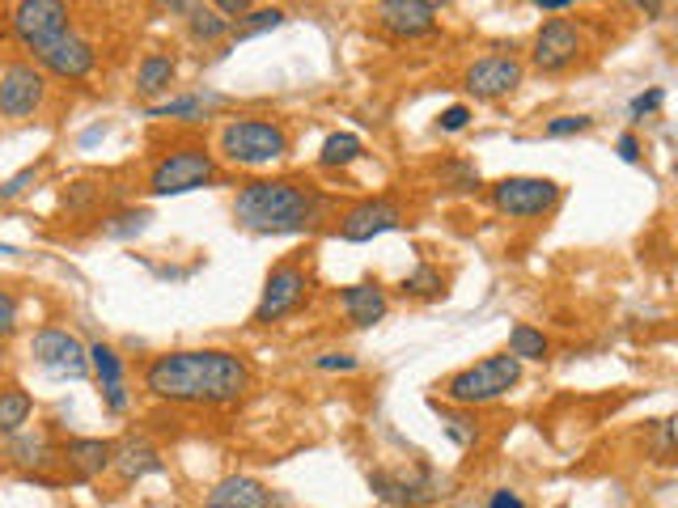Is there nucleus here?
<instances>
[{
	"mask_svg": "<svg viewBox=\"0 0 678 508\" xmlns=\"http://www.w3.org/2000/svg\"><path fill=\"white\" fill-rule=\"evenodd\" d=\"M145 390L162 403L229 407L251 390V365L234 352H166L145 369Z\"/></svg>",
	"mask_w": 678,
	"mask_h": 508,
	"instance_id": "1",
	"label": "nucleus"
},
{
	"mask_svg": "<svg viewBox=\"0 0 678 508\" xmlns=\"http://www.w3.org/2000/svg\"><path fill=\"white\" fill-rule=\"evenodd\" d=\"M331 212V199L293 178H255L234 199V221L251 233H306Z\"/></svg>",
	"mask_w": 678,
	"mask_h": 508,
	"instance_id": "2",
	"label": "nucleus"
},
{
	"mask_svg": "<svg viewBox=\"0 0 678 508\" xmlns=\"http://www.w3.org/2000/svg\"><path fill=\"white\" fill-rule=\"evenodd\" d=\"M221 153L225 161L246 170H259V166H272V161L289 157V132L272 119H255V115H242V119H229L221 127Z\"/></svg>",
	"mask_w": 678,
	"mask_h": 508,
	"instance_id": "3",
	"label": "nucleus"
},
{
	"mask_svg": "<svg viewBox=\"0 0 678 508\" xmlns=\"http://www.w3.org/2000/svg\"><path fill=\"white\" fill-rule=\"evenodd\" d=\"M517 381H522V360L501 352V356L479 360V365L458 369L450 381H445L441 394L450 398L454 407H479V403H496V398H505Z\"/></svg>",
	"mask_w": 678,
	"mask_h": 508,
	"instance_id": "4",
	"label": "nucleus"
},
{
	"mask_svg": "<svg viewBox=\"0 0 678 508\" xmlns=\"http://www.w3.org/2000/svg\"><path fill=\"white\" fill-rule=\"evenodd\" d=\"M217 178V157L200 144H183V149L166 153L162 161L153 166L149 174V191L153 195H187V191H200Z\"/></svg>",
	"mask_w": 678,
	"mask_h": 508,
	"instance_id": "5",
	"label": "nucleus"
},
{
	"mask_svg": "<svg viewBox=\"0 0 678 508\" xmlns=\"http://www.w3.org/2000/svg\"><path fill=\"white\" fill-rule=\"evenodd\" d=\"M556 204H560V183H551V178L513 174V178H501V183L492 187V208L501 216H513V221L547 216Z\"/></svg>",
	"mask_w": 678,
	"mask_h": 508,
	"instance_id": "6",
	"label": "nucleus"
},
{
	"mask_svg": "<svg viewBox=\"0 0 678 508\" xmlns=\"http://www.w3.org/2000/svg\"><path fill=\"white\" fill-rule=\"evenodd\" d=\"M310 297V271L297 267V263H280L267 271V284H263V297L255 305V322L259 326H272L280 318L297 314Z\"/></svg>",
	"mask_w": 678,
	"mask_h": 508,
	"instance_id": "7",
	"label": "nucleus"
},
{
	"mask_svg": "<svg viewBox=\"0 0 678 508\" xmlns=\"http://www.w3.org/2000/svg\"><path fill=\"white\" fill-rule=\"evenodd\" d=\"M369 487H373V496L386 500L390 508H428L445 496L441 479L424 466H416V470H369Z\"/></svg>",
	"mask_w": 678,
	"mask_h": 508,
	"instance_id": "8",
	"label": "nucleus"
},
{
	"mask_svg": "<svg viewBox=\"0 0 678 508\" xmlns=\"http://www.w3.org/2000/svg\"><path fill=\"white\" fill-rule=\"evenodd\" d=\"M9 26L17 43L30 51H43L47 43H56L60 34L73 30L68 26V5H60V0H22V5H13Z\"/></svg>",
	"mask_w": 678,
	"mask_h": 508,
	"instance_id": "9",
	"label": "nucleus"
},
{
	"mask_svg": "<svg viewBox=\"0 0 678 508\" xmlns=\"http://www.w3.org/2000/svg\"><path fill=\"white\" fill-rule=\"evenodd\" d=\"M577 56H581V30L573 17H551V22L539 26L530 47V64L539 72H564L577 64Z\"/></svg>",
	"mask_w": 678,
	"mask_h": 508,
	"instance_id": "10",
	"label": "nucleus"
},
{
	"mask_svg": "<svg viewBox=\"0 0 678 508\" xmlns=\"http://www.w3.org/2000/svg\"><path fill=\"white\" fill-rule=\"evenodd\" d=\"M30 356L51 373V377H85L89 373V352L77 335L60 331V326H43L30 339Z\"/></svg>",
	"mask_w": 678,
	"mask_h": 508,
	"instance_id": "11",
	"label": "nucleus"
},
{
	"mask_svg": "<svg viewBox=\"0 0 678 508\" xmlns=\"http://www.w3.org/2000/svg\"><path fill=\"white\" fill-rule=\"evenodd\" d=\"M47 81L34 64H9L0 72V115L5 119H26L43 106Z\"/></svg>",
	"mask_w": 678,
	"mask_h": 508,
	"instance_id": "12",
	"label": "nucleus"
},
{
	"mask_svg": "<svg viewBox=\"0 0 678 508\" xmlns=\"http://www.w3.org/2000/svg\"><path fill=\"white\" fill-rule=\"evenodd\" d=\"M522 77H526V68L517 56H484L462 72V85H467V94L492 102V98L513 94V89L522 85Z\"/></svg>",
	"mask_w": 678,
	"mask_h": 508,
	"instance_id": "13",
	"label": "nucleus"
},
{
	"mask_svg": "<svg viewBox=\"0 0 678 508\" xmlns=\"http://www.w3.org/2000/svg\"><path fill=\"white\" fill-rule=\"evenodd\" d=\"M34 56H39V64L47 72H56L60 81H85L89 72H94V64H98L94 43H89L85 34H77V30L60 34L56 43H47L43 51H34Z\"/></svg>",
	"mask_w": 678,
	"mask_h": 508,
	"instance_id": "14",
	"label": "nucleus"
},
{
	"mask_svg": "<svg viewBox=\"0 0 678 508\" xmlns=\"http://www.w3.org/2000/svg\"><path fill=\"white\" fill-rule=\"evenodd\" d=\"M403 225V208L395 199H361L356 208L344 212L339 221V238L344 242H373L378 233H390Z\"/></svg>",
	"mask_w": 678,
	"mask_h": 508,
	"instance_id": "15",
	"label": "nucleus"
},
{
	"mask_svg": "<svg viewBox=\"0 0 678 508\" xmlns=\"http://www.w3.org/2000/svg\"><path fill=\"white\" fill-rule=\"evenodd\" d=\"M437 5L433 0H382L373 17H378V26L386 34H395V39H420V34L437 30Z\"/></svg>",
	"mask_w": 678,
	"mask_h": 508,
	"instance_id": "16",
	"label": "nucleus"
},
{
	"mask_svg": "<svg viewBox=\"0 0 678 508\" xmlns=\"http://www.w3.org/2000/svg\"><path fill=\"white\" fill-rule=\"evenodd\" d=\"M276 496L251 475H229L208 492L204 508H272Z\"/></svg>",
	"mask_w": 678,
	"mask_h": 508,
	"instance_id": "17",
	"label": "nucleus"
},
{
	"mask_svg": "<svg viewBox=\"0 0 678 508\" xmlns=\"http://www.w3.org/2000/svg\"><path fill=\"white\" fill-rule=\"evenodd\" d=\"M111 458H115V445L102 441V437H77L60 449V462H68V470H73L77 479L102 475V470L111 466Z\"/></svg>",
	"mask_w": 678,
	"mask_h": 508,
	"instance_id": "18",
	"label": "nucleus"
},
{
	"mask_svg": "<svg viewBox=\"0 0 678 508\" xmlns=\"http://www.w3.org/2000/svg\"><path fill=\"white\" fill-rule=\"evenodd\" d=\"M339 305H344V314H348V322H356V326H378L382 318H386V293H382V284L378 280H365V284H348L344 293H339Z\"/></svg>",
	"mask_w": 678,
	"mask_h": 508,
	"instance_id": "19",
	"label": "nucleus"
},
{
	"mask_svg": "<svg viewBox=\"0 0 678 508\" xmlns=\"http://www.w3.org/2000/svg\"><path fill=\"white\" fill-rule=\"evenodd\" d=\"M111 466L119 470V479L123 483H136V479H145V475H157V470H166V462H162V453H157L149 441H123V445H115V458H111Z\"/></svg>",
	"mask_w": 678,
	"mask_h": 508,
	"instance_id": "20",
	"label": "nucleus"
},
{
	"mask_svg": "<svg viewBox=\"0 0 678 508\" xmlns=\"http://www.w3.org/2000/svg\"><path fill=\"white\" fill-rule=\"evenodd\" d=\"M174 77H178V64L170 56H162V51H149V56L140 60V68H136V94L140 98L166 94V89L174 85Z\"/></svg>",
	"mask_w": 678,
	"mask_h": 508,
	"instance_id": "21",
	"label": "nucleus"
},
{
	"mask_svg": "<svg viewBox=\"0 0 678 508\" xmlns=\"http://www.w3.org/2000/svg\"><path fill=\"white\" fill-rule=\"evenodd\" d=\"M30 411H34V398L17 386L0 390V437H17L26 424H30Z\"/></svg>",
	"mask_w": 678,
	"mask_h": 508,
	"instance_id": "22",
	"label": "nucleus"
},
{
	"mask_svg": "<svg viewBox=\"0 0 678 508\" xmlns=\"http://www.w3.org/2000/svg\"><path fill=\"white\" fill-rule=\"evenodd\" d=\"M212 106H221V98H200V94H191V98L157 102V106H149V115H153V119H183V123H200V119H208Z\"/></svg>",
	"mask_w": 678,
	"mask_h": 508,
	"instance_id": "23",
	"label": "nucleus"
},
{
	"mask_svg": "<svg viewBox=\"0 0 678 508\" xmlns=\"http://www.w3.org/2000/svg\"><path fill=\"white\" fill-rule=\"evenodd\" d=\"M361 153H365V144H361V136H356V132H331L323 140V153H318V166H327V170L352 166Z\"/></svg>",
	"mask_w": 678,
	"mask_h": 508,
	"instance_id": "24",
	"label": "nucleus"
},
{
	"mask_svg": "<svg viewBox=\"0 0 678 508\" xmlns=\"http://www.w3.org/2000/svg\"><path fill=\"white\" fill-rule=\"evenodd\" d=\"M547 352H551V343H547L543 331H534V326L517 322L513 331H509V356H517V360H547Z\"/></svg>",
	"mask_w": 678,
	"mask_h": 508,
	"instance_id": "25",
	"label": "nucleus"
},
{
	"mask_svg": "<svg viewBox=\"0 0 678 508\" xmlns=\"http://www.w3.org/2000/svg\"><path fill=\"white\" fill-rule=\"evenodd\" d=\"M85 352H89V369H94L98 381H102V390L123 386V360L111 343H94V348H85Z\"/></svg>",
	"mask_w": 678,
	"mask_h": 508,
	"instance_id": "26",
	"label": "nucleus"
},
{
	"mask_svg": "<svg viewBox=\"0 0 678 508\" xmlns=\"http://www.w3.org/2000/svg\"><path fill=\"white\" fill-rule=\"evenodd\" d=\"M187 30H191V39L195 43H221L225 34H229V22L217 13V9H204V5H195L191 17H187Z\"/></svg>",
	"mask_w": 678,
	"mask_h": 508,
	"instance_id": "27",
	"label": "nucleus"
},
{
	"mask_svg": "<svg viewBox=\"0 0 678 508\" xmlns=\"http://www.w3.org/2000/svg\"><path fill=\"white\" fill-rule=\"evenodd\" d=\"M9 453H13L17 466H34V470L47 466V462H56V449H51L47 437H17Z\"/></svg>",
	"mask_w": 678,
	"mask_h": 508,
	"instance_id": "28",
	"label": "nucleus"
},
{
	"mask_svg": "<svg viewBox=\"0 0 678 508\" xmlns=\"http://www.w3.org/2000/svg\"><path fill=\"white\" fill-rule=\"evenodd\" d=\"M433 407L441 411V428H445V437H450L454 445H475L479 428H475L471 415H462V411H454V407H441V403H433Z\"/></svg>",
	"mask_w": 678,
	"mask_h": 508,
	"instance_id": "29",
	"label": "nucleus"
},
{
	"mask_svg": "<svg viewBox=\"0 0 678 508\" xmlns=\"http://www.w3.org/2000/svg\"><path fill=\"white\" fill-rule=\"evenodd\" d=\"M153 221V216L145 208H128V212H119L106 221V238H136V233H145V225Z\"/></svg>",
	"mask_w": 678,
	"mask_h": 508,
	"instance_id": "30",
	"label": "nucleus"
},
{
	"mask_svg": "<svg viewBox=\"0 0 678 508\" xmlns=\"http://www.w3.org/2000/svg\"><path fill=\"white\" fill-rule=\"evenodd\" d=\"M403 293H407V297H441V271L428 267V263L416 267L412 276L403 280Z\"/></svg>",
	"mask_w": 678,
	"mask_h": 508,
	"instance_id": "31",
	"label": "nucleus"
},
{
	"mask_svg": "<svg viewBox=\"0 0 678 508\" xmlns=\"http://www.w3.org/2000/svg\"><path fill=\"white\" fill-rule=\"evenodd\" d=\"M284 26V9L272 5V9H251L242 17V26H238V39H246V34H263V30H276Z\"/></svg>",
	"mask_w": 678,
	"mask_h": 508,
	"instance_id": "32",
	"label": "nucleus"
},
{
	"mask_svg": "<svg viewBox=\"0 0 678 508\" xmlns=\"http://www.w3.org/2000/svg\"><path fill=\"white\" fill-rule=\"evenodd\" d=\"M441 178H445V187L450 191H475L479 187V170L471 166V161H445Z\"/></svg>",
	"mask_w": 678,
	"mask_h": 508,
	"instance_id": "33",
	"label": "nucleus"
},
{
	"mask_svg": "<svg viewBox=\"0 0 678 508\" xmlns=\"http://www.w3.org/2000/svg\"><path fill=\"white\" fill-rule=\"evenodd\" d=\"M594 127V119L590 115H560V119H551L543 132L551 136V140H564V136H577V132H590Z\"/></svg>",
	"mask_w": 678,
	"mask_h": 508,
	"instance_id": "34",
	"label": "nucleus"
},
{
	"mask_svg": "<svg viewBox=\"0 0 678 508\" xmlns=\"http://www.w3.org/2000/svg\"><path fill=\"white\" fill-rule=\"evenodd\" d=\"M666 102V89H649V94H636L632 98V106H628V115L640 123V119H645V115H653L657 111V106H662Z\"/></svg>",
	"mask_w": 678,
	"mask_h": 508,
	"instance_id": "35",
	"label": "nucleus"
},
{
	"mask_svg": "<svg viewBox=\"0 0 678 508\" xmlns=\"http://www.w3.org/2000/svg\"><path fill=\"white\" fill-rule=\"evenodd\" d=\"M356 365H361V360L348 356V352H323L314 360V369H323V373H352Z\"/></svg>",
	"mask_w": 678,
	"mask_h": 508,
	"instance_id": "36",
	"label": "nucleus"
},
{
	"mask_svg": "<svg viewBox=\"0 0 678 508\" xmlns=\"http://www.w3.org/2000/svg\"><path fill=\"white\" fill-rule=\"evenodd\" d=\"M467 123H471V106H445L441 119H437L441 132H462Z\"/></svg>",
	"mask_w": 678,
	"mask_h": 508,
	"instance_id": "37",
	"label": "nucleus"
},
{
	"mask_svg": "<svg viewBox=\"0 0 678 508\" xmlns=\"http://www.w3.org/2000/svg\"><path fill=\"white\" fill-rule=\"evenodd\" d=\"M17 331V297L0 288V339Z\"/></svg>",
	"mask_w": 678,
	"mask_h": 508,
	"instance_id": "38",
	"label": "nucleus"
},
{
	"mask_svg": "<svg viewBox=\"0 0 678 508\" xmlns=\"http://www.w3.org/2000/svg\"><path fill=\"white\" fill-rule=\"evenodd\" d=\"M34 174H39V170H34V166H26V170H17L13 178H5V183H0V199H13V195H22V191L34 183Z\"/></svg>",
	"mask_w": 678,
	"mask_h": 508,
	"instance_id": "39",
	"label": "nucleus"
},
{
	"mask_svg": "<svg viewBox=\"0 0 678 508\" xmlns=\"http://www.w3.org/2000/svg\"><path fill=\"white\" fill-rule=\"evenodd\" d=\"M619 157H623V161H632V166L640 161V140H636L632 132H623V136H619Z\"/></svg>",
	"mask_w": 678,
	"mask_h": 508,
	"instance_id": "40",
	"label": "nucleus"
},
{
	"mask_svg": "<svg viewBox=\"0 0 678 508\" xmlns=\"http://www.w3.org/2000/svg\"><path fill=\"white\" fill-rule=\"evenodd\" d=\"M488 508H526V504H522V496H517V492H509V487H501V492H492Z\"/></svg>",
	"mask_w": 678,
	"mask_h": 508,
	"instance_id": "41",
	"label": "nucleus"
},
{
	"mask_svg": "<svg viewBox=\"0 0 678 508\" xmlns=\"http://www.w3.org/2000/svg\"><path fill=\"white\" fill-rule=\"evenodd\" d=\"M217 13H225V22H229V17H246V13H251V0H221Z\"/></svg>",
	"mask_w": 678,
	"mask_h": 508,
	"instance_id": "42",
	"label": "nucleus"
},
{
	"mask_svg": "<svg viewBox=\"0 0 678 508\" xmlns=\"http://www.w3.org/2000/svg\"><path fill=\"white\" fill-rule=\"evenodd\" d=\"M89 199H94V187H89V183H77L73 195H64V204H68V208H85Z\"/></svg>",
	"mask_w": 678,
	"mask_h": 508,
	"instance_id": "43",
	"label": "nucleus"
},
{
	"mask_svg": "<svg viewBox=\"0 0 678 508\" xmlns=\"http://www.w3.org/2000/svg\"><path fill=\"white\" fill-rule=\"evenodd\" d=\"M657 462H674V420L662 424V458Z\"/></svg>",
	"mask_w": 678,
	"mask_h": 508,
	"instance_id": "44",
	"label": "nucleus"
},
{
	"mask_svg": "<svg viewBox=\"0 0 678 508\" xmlns=\"http://www.w3.org/2000/svg\"><path fill=\"white\" fill-rule=\"evenodd\" d=\"M539 9L543 13H568L573 9V0H539Z\"/></svg>",
	"mask_w": 678,
	"mask_h": 508,
	"instance_id": "45",
	"label": "nucleus"
},
{
	"mask_svg": "<svg viewBox=\"0 0 678 508\" xmlns=\"http://www.w3.org/2000/svg\"><path fill=\"white\" fill-rule=\"evenodd\" d=\"M9 369V356H5V348H0V373H5Z\"/></svg>",
	"mask_w": 678,
	"mask_h": 508,
	"instance_id": "46",
	"label": "nucleus"
},
{
	"mask_svg": "<svg viewBox=\"0 0 678 508\" xmlns=\"http://www.w3.org/2000/svg\"><path fill=\"white\" fill-rule=\"evenodd\" d=\"M0 254H13V246H0Z\"/></svg>",
	"mask_w": 678,
	"mask_h": 508,
	"instance_id": "47",
	"label": "nucleus"
}]
</instances>
